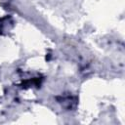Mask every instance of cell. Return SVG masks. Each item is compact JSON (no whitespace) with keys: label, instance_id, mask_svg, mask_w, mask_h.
Segmentation results:
<instances>
[{"label":"cell","instance_id":"2","mask_svg":"<svg viewBox=\"0 0 125 125\" xmlns=\"http://www.w3.org/2000/svg\"><path fill=\"white\" fill-rule=\"evenodd\" d=\"M15 25V21L12 16L6 15L0 18V35H4L9 32Z\"/></svg>","mask_w":125,"mask_h":125},{"label":"cell","instance_id":"1","mask_svg":"<svg viewBox=\"0 0 125 125\" xmlns=\"http://www.w3.org/2000/svg\"><path fill=\"white\" fill-rule=\"evenodd\" d=\"M58 103L62 104V107H64L67 110H71L73 108L76 107L77 104H78V100L76 97L71 96V95H62L56 98Z\"/></svg>","mask_w":125,"mask_h":125},{"label":"cell","instance_id":"3","mask_svg":"<svg viewBox=\"0 0 125 125\" xmlns=\"http://www.w3.org/2000/svg\"><path fill=\"white\" fill-rule=\"evenodd\" d=\"M42 78L41 77H33V78H31V79H26V80H24L21 84V86L22 87V88H24V89H26V88H30V87H40V85H41V82H42Z\"/></svg>","mask_w":125,"mask_h":125}]
</instances>
